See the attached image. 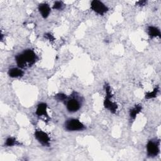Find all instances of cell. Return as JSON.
Wrapping results in <instances>:
<instances>
[{
    "instance_id": "obj_1",
    "label": "cell",
    "mask_w": 161,
    "mask_h": 161,
    "mask_svg": "<svg viewBox=\"0 0 161 161\" xmlns=\"http://www.w3.org/2000/svg\"><path fill=\"white\" fill-rule=\"evenodd\" d=\"M16 62L19 68H25L27 66H31L35 63L37 60V56L33 50L28 49L22 53L16 56Z\"/></svg>"
},
{
    "instance_id": "obj_2",
    "label": "cell",
    "mask_w": 161,
    "mask_h": 161,
    "mask_svg": "<svg viewBox=\"0 0 161 161\" xmlns=\"http://www.w3.org/2000/svg\"><path fill=\"white\" fill-rule=\"evenodd\" d=\"M65 128L67 131H81L86 128L85 126L77 119H70L65 123Z\"/></svg>"
},
{
    "instance_id": "obj_3",
    "label": "cell",
    "mask_w": 161,
    "mask_h": 161,
    "mask_svg": "<svg viewBox=\"0 0 161 161\" xmlns=\"http://www.w3.org/2000/svg\"><path fill=\"white\" fill-rule=\"evenodd\" d=\"M91 8L100 15H103L108 11V8L101 1L97 0H93L91 1Z\"/></svg>"
},
{
    "instance_id": "obj_4",
    "label": "cell",
    "mask_w": 161,
    "mask_h": 161,
    "mask_svg": "<svg viewBox=\"0 0 161 161\" xmlns=\"http://www.w3.org/2000/svg\"><path fill=\"white\" fill-rule=\"evenodd\" d=\"M147 155L149 157H155L159 153V143L153 140H150L147 145Z\"/></svg>"
},
{
    "instance_id": "obj_5",
    "label": "cell",
    "mask_w": 161,
    "mask_h": 161,
    "mask_svg": "<svg viewBox=\"0 0 161 161\" xmlns=\"http://www.w3.org/2000/svg\"><path fill=\"white\" fill-rule=\"evenodd\" d=\"M35 137L42 145L47 147L50 145V139L47 133L42 130H36L35 132Z\"/></svg>"
},
{
    "instance_id": "obj_6",
    "label": "cell",
    "mask_w": 161,
    "mask_h": 161,
    "mask_svg": "<svg viewBox=\"0 0 161 161\" xmlns=\"http://www.w3.org/2000/svg\"><path fill=\"white\" fill-rule=\"evenodd\" d=\"M66 105L67 110L71 113H74L78 111L80 106L79 102L75 98H72L68 100Z\"/></svg>"
},
{
    "instance_id": "obj_7",
    "label": "cell",
    "mask_w": 161,
    "mask_h": 161,
    "mask_svg": "<svg viewBox=\"0 0 161 161\" xmlns=\"http://www.w3.org/2000/svg\"><path fill=\"white\" fill-rule=\"evenodd\" d=\"M111 97H106L104 101V106L105 108L108 109L109 111H110L112 113H116V111L118 109V106L116 103L112 102L111 101Z\"/></svg>"
},
{
    "instance_id": "obj_8",
    "label": "cell",
    "mask_w": 161,
    "mask_h": 161,
    "mask_svg": "<svg viewBox=\"0 0 161 161\" xmlns=\"http://www.w3.org/2000/svg\"><path fill=\"white\" fill-rule=\"evenodd\" d=\"M38 9L42 16L44 18H47L50 13V8L47 3L40 4L38 6Z\"/></svg>"
},
{
    "instance_id": "obj_9",
    "label": "cell",
    "mask_w": 161,
    "mask_h": 161,
    "mask_svg": "<svg viewBox=\"0 0 161 161\" xmlns=\"http://www.w3.org/2000/svg\"><path fill=\"white\" fill-rule=\"evenodd\" d=\"M47 105L45 103H40L38 106H37V108L36 110V114L38 116H46L48 117V114H47Z\"/></svg>"
},
{
    "instance_id": "obj_10",
    "label": "cell",
    "mask_w": 161,
    "mask_h": 161,
    "mask_svg": "<svg viewBox=\"0 0 161 161\" xmlns=\"http://www.w3.org/2000/svg\"><path fill=\"white\" fill-rule=\"evenodd\" d=\"M23 74V71L18 68H11L8 71V75L13 78L22 77Z\"/></svg>"
},
{
    "instance_id": "obj_11",
    "label": "cell",
    "mask_w": 161,
    "mask_h": 161,
    "mask_svg": "<svg viewBox=\"0 0 161 161\" xmlns=\"http://www.w3.org/2000/svg\"><path fill=\"white\" fill-rule=\"evenodd\" d=\"M148 33L149 36L151 38H155V37H160V30L153 26H150L148 27Z\"/></svg>"
},
{
    "instance_id": "obj_12",
    "label": "cell",
    "mask_w": 161,
    "mask_h": 161,
    "mask_svg": "<svg viewBox=\"0 0 161 161\" xmlns=\"http://www.w3.org/2000/svg\"><path fill=\"white\" fill-rule=\"evenodd\" d=\"M142 109V105H140V104L135 105L130 111V118H132V119H135L136 118V116L138 115V114H139L141 112Z\"/></svg>"
},
{
    "instance_id": "obj_13",
    "label": "cell",
    "mask_w": 161,
    "mask_h": 161,
    "mask_svg": "<svg viewBox=\"0 0 161 161\" xmlns=\"http://www.w3.org/2000/svg\"><path fill=\"white\" fill-rule=\"evenodd\" d=\"M158 92V88L156 87L152 91V92H147L145 94V98L146 99H152L157 96Z\"/></svg>"
},
{
    "instance_id": "obj_14",
    "label": "cell",
    "mask_w": 161,
    "mask_h": 161,
    "mask_svg": "<svg viewBox=\"0 0 161 161\" xmlns=\"http://www.w3.org/2000/svg\"><path fill=\"white\" fill-rule=\"evenodd\" d=\"M18 144L17 141L16 140V139L14 138L13 137H9L6 139V142H5V145L6 147H12L14 145H17Z\"/></svg>"
},
{
    "instance_id": "obj_15",
    "label": "cell",
    "mask_w": 161,
    "mask_h": 161,
    "mask_svg": "<svg viewBox=\"0 0 161 161\" xmlns=\"http://www.w3.org/2000/svg\"><path fill=\"white\" fill-rule=\"evenodd\" d=\"M67 96L63 93H58L55 95V98L58 101H64L67 99Z\"/></svg>"
},
{
    "instance_id": "obj_16",
    "label": "cell",
    "mask_w": 161,
    "mask_h": 161,
    "mask_svg": "<svg viewBox=\"0 0 161 161\" xmlns=\"http://www.w3.org/2000/svg\"><path fill=\"white\" fill-rule=\"evenodd\" d=\"M62 6H63V4L62 2L60 1H56L54 4H53V9H60L62 8Z\"/></svg>"
},
{
    "instance_id": "obj_17",
    "label": "cell",
    "mask_w": 161,
    "mask_h": 161,
    "mask_svg": "<svg viewBox=\"0 0 161 161\" xmlns=\"http://www.w3.org/2000/svg\"><path fill=\"white\" fill-rule=\"evenodd\" d=\"M45 37L46 38H47L48 40H49L50 41H53V40H55L54 36H53L52 34H50V33H49L45 34Z\"/></svg>"
},
{
    "instance_id": "obj_18",
    "label": "cell",
    "mask_w": 161,
    "mask_h": 161,
    "mask_svg": "<svg viewBox=\"0 0 161 161\" xmlns=\"http://www.w3.org/2000/svg\"><path fill=\"white\" fill-rule=\"evenodd\" d=\"M146 3H147L146 1H139L136 3V4L139 5V6H144V5H145Z\"/></svg>"
}]
</instances>
